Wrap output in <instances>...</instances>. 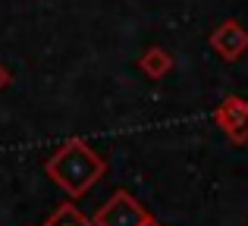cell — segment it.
<instances>
[{
    "label": "cell",
    "mask_w": 248,
    "mask_h": 226,
    "mask_svg": "<svg viewBox=\"0 0 248 226\" xmlns=\"http://www.w3.org/2000/svg\"><path fill=\"white\" fill-rule=\"evenodd\" d=\"M47 226H91V223L85 220L82 214H76V211H60V214H57Z\"/></svg>",
    "instance_id": "cell-3"
},
{
    "label": "cell",
    "mask_w": 248,
    "mask_h": 226,
    "mask_svg": "<svg viewBox=\"0 0 248 226\" xmlns=\"http://www.w3.org/2000/svg\"><path fill=\"white\" fill-rule=\"evenodd\" d=\"M211 44L220 50L223 60H236V57H242L245 50H248V29L230 19V22H223L217 31H214Z\"/></svg>",
    "instance_id": "cell-2"
},
{
    "label": "cell",
    "mask_w": 248,
    "mask_h": 226,
    "mask_svg": "<svg viewBox=\"0 0 248 226\" xmlns=\"http://www.w3.org/2000/svg\"><path fill=\"white\" fill-rule=\"evenodd\" d=\"M217 122L223 126V132L230 135L236 145H245L248 141V101L226 98L217 110Z\"/></svg>",
    "instance_id": "cell-1"
}]
</instances>
